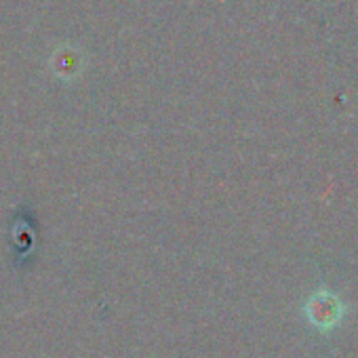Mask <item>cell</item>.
I'll return each instance as SVG.
<instances>
[{
  "label": "cell",
  "instance_id": "cell-1",
  "mask_svg": "<svg viewBox=\"0 0 358 358\" xmlns=\"http://www.w3.org/2000/svg\"><path fill=\"white\" fill-rule=\"evenodd\" d=\"M303 312L312 327H316L320 331H331L343 318V303L335 293L320 289L314 295H310Z\"/></svg>",
  "mask_w": 358,
  "mask_h": 358
}]
</instances>
